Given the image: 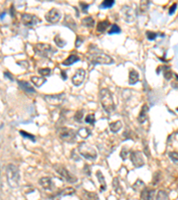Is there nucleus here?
I'll use <instances>...</instances> for the list:
<instances>
[{"label": "nucleus", "instance_id": "f257e3e1", "mask_svg": "<svg viewBox=\"0 0 178 200\" xmlns=\"http://www.w3.org/2000/svg\"><path fill=\"white\" fill-rule=\"evenodd\" d=\"M100 102L107 113H111L115 109V103L111 91L107 88L100 91Z\"/></svg>", "mask_w": 178, "mask_h": 200}, {"label": "nucleus", "instance_id": "f03ea898", "mask_svg": "<svg viewBox=\"0 0 178 200\" xmlns=\"http://www.w3.org/2000/svg\"><path fill=\"white\" fill-rule=\"evenodd\" d=\"M7 182L11 188L14 189L19 186L20 183V173L19 169L14 165H8L6 167Z\"/></svg>", "mask_w": 178, "mask_h": 200}, {"label": "nucleus", "instance_id": "7ed1b4c3", "mask_svg": "<svg viewBox=\"0 0 178 200\" xmlns=\"http://www.w3.org/2000/svg\"><path fill=\"white\" fill-rule=\"evenodd\" d=\"M88 61L93 65L113 63L112 58L110 55L102 53V52H96V53H90L89 56H88Z\"/></svg>", "mask_w": 178, "mask_h": 200}, {"label": "nucleus", "instance_id": "20e7f679", "mask_svg": "<svg viewBox=\"0 0 178 200\" xmlns=\"http://www.w3.org/2000/svg\"><path fill=\"white\" fill-rule=\"evenodd\" d=\"M78 152L79 154L84 157L85 159H89V160H94L97 158V152L95 150L93 146L89 145L88 143L82 141L78 144Z\"/></svg>", "mask_w": 178, "mask_h": 200}, {"label": "nucleus", "instance_id": "39448f33", "mask_svg": "<svg viewBox=\"0 0 178 200\" xmlns=\"http://www.w3.org/2000/svg\"><path fill=\"white\" fill-rule=\"evenodd\" d=\"M35 50L40 56H42L44 58H51L53 55L57 52V50L53 48L51 45L44 44V43L37 44L35 46Z\"/></svg>", "mask_w": 178, "mask_h": 200}, {"label": "nucleus", "instance_id": "423d86ee", "mask_svg": "<svg viewBox=\"0 0 178 200\" xmlns=\"http://www.w3.org/2000/svg\"><path fill=\"white\" fill-rule=\"evenodd\" d=\"M58 135L61 140L68 143H74L76 141V132L72 128L62 127L58 131Z\"/></svg>", "mask_w": 178, "mask_h": 200}, {"label": "nucleus", "instance_id": "0eeeda50", "mask_svg": "<svg viewBox=\"0 0 178 200\" xmlns=\"http://www.w3.org/2000/svg\"><path fill=\"white\" fill-rule=\"evenodd\" d=\"M53 169L56 171V173L58 174H60L63 179L65 180L67 182L69 183H76L78 181V178L73 175L72 173H70V171L68 169H66L63 165H54L53 166Z\"/></svg>", "mask_w": 178, "mask_h": 200}, {"label": "nucleus", "instance_id": "6e6552de", "mask_svg": "<svg viewBox=\"0 0 178 200\" xmlns=\"http://www.w3.org/2000/svg\"><path fill=\"white\" fill-rule=\"evenodd\" d=\"M44 99L50 105L60 106L64 102V101L66 99V95L64 93H62V94H58V95H45Z\"/></svg>", "mask_w": 178, "mask_h": 200}, {"label": "nucleus", "instance_id": "1a4fd4ad", "mask_svg": "<svg viewBox=\"0 0 178 200\" xmlns=\"http://www.w3.org/2000/svg\"><path fill=\"white\" fill-rule=\"evenodd\" d=\"M120 14H121L122 19L125 21H126L127 23H131L132 21H135L136 14L134 12V10L130 6H128V5H124L121 8Z\"/></svg>", "mask_w": 178, "mask_h": 200}, {"label": "nucleus", "instance_id": "9d476101", "mask_svg": "<svg viewBox=\"0 0 178 200\" xmlns=\"http://www.w3.org/2000/svg\"><path fill=\"white\" fill-rule=\"evenodd\" d=\"M21 21L23 23V25L25 26H28V27H32V26H35L37 25L38 22H40L41 20L34 15V14H31V13H23L21 15Z\"/></svg>", "mask_w": 178, "mask_h": 200}, {"label": "nucleus", "instance_id": "9b49d317", "mask_svg": "<svg viewBox=\"0 0 178 200\" xmlns=\"http://www.w3.org/2000/svg\"><path fill=\"white\" fill-rule=\"evenodd\" d=\"M61 15H62L61 11L58 10L57 8H52L45 14V20L50 23H56L60 21Z\"/></svg>", "mask_w": 178, "mask_h": 200}, {"label": "nucleus", "instance_id": "f8f14e48", "mask_svg": "<svg viewBox=\"0 0 178 200\" xmlns=\"http://www.w3.org/2000/svg\"><path fill=\"white\" fill-rule=\"evenodd\" d=\"M130 159L136 167H142L144 165V159L140 151H133L130 154Z\"/></svg>", "mask_w": 178, "mask_h": 200}, {"label": "nucleus", "instance_id": "ddd939ff", "mask_svg": "<svg viewBox=\"0 0 178 200\" xmlns=\"http://www.w3.org/2000/svg\"><path fill=\"white\" fill-rule=\"evenodd\" d=\"M85 77V71L83 69H78L77 70V71L75 72V74L72 77V83L75 86H79L80 84L83 83Z\"/></svg>", "mask_w": 178, "mask_h": 200}, {"label": "nucleus", "instance_id": "4468645a", "mask_svg": "<svg viewBox=\"0 0 178 200\" xmlns=\"http://www.w3.org/2000/svg\"><path fill=\"white\" fill-rule=\"evenodd\" d=\"M155 196V190L154 189H149V188H143L141 193V198L143 200H153Z\"/></svg>", "mask_w": 178, "mask_h": 200}, {"label": "nucleus", "instance_id": "2eb2a0df", "mask_svg": "<svg viewBox=\"0 0 178 200\" xmlns=\"http://www.w3.org/2000/svg\"><path fill=\"white\" fill-rule=\"evenodd\" d=\"M18 84H19V85H20V87H21V89H22L25 93H27L28 95H33V94L36 93L35 89L33 88V86H32L31 84H30L29 82L23 81V80H20V81H18Z\"/></svg>", "mask_w": 178, "mask_h": 200}, {"label": "nucleus", "instance_id": "dca6fc26", "mask_svg": "<svg viewBox=\"0 0 178 200\" xmlns=\"http://www.w3.org/2000/svg\"><path fill=\"white\" fill-rule=\"evenodd\" d=\"M39 184L42 186L44 190H52L53 188V183L52 179L49 177H43L39 180Z\"/></svg>", "mask_w": 178, "mask_h": 200}, {"label": "nucleus", "instance_id": "f3484780", "mask_svg": "<svg viewBox=\"0 0 178 200\" xmlns=\"http://www.w3.org/2000/svg\"><path fill=\"white\" fill-rule=\"evenodd\" d=\"M148 110H149V108H148V105L147 104H144V105L142 107V109L139 113V116H138V121L139 123L143 124L145 122L147 118V113H148Z\"/></svg>", "mask_w": 178, "mask_h": 200}, {"label": "nucleus", "instance_id": "a211bd4d", "mask_svg": "<svg viewBox=\"0 0 178 200\" xmlns=\"http://www.w3.org/2000/svg\"><path fill=\"white\" fill-rule=\"evenodd\" d=\"M96 177L98 179V181L100 183V190L101 191H104L107 188V184H106V181H105V178L104 176V174L102 173L101 171H97L96 172Z\"/></svg>", "mask_w": 178, "mask_h": 200}, {"label": "nucleus", "instance_id": "6ab92c4d", "mask_svg": "<svg viewBox=\"0 0 178 200\" xmlns=\"http://www.w3.org/2000/svg\"><path fill=\"white\" fill-rule=\"evenodd\" d=\"M64 24H65L68 28H70L71 30H72L73 31L77 30V24H76V21H74V19L71 16V15H66V16H65Z\"/></svg>", "mask_w": 178, "mask_h": 200}, {"label": "nucleus", "instance_id": "aec40b11", "mask_svg": "<svg viewBox=\"0 0 178 200\" xmlns=\"http://www.w3.org/2000/svg\"><path fill=\"white\" fill-rule=\"evenodd\" d=\"M139 81V74L136 70H131L129 72V79L128 82L130 84H135Z\"/></svg>", "mask_w": 178, "mask_h": 200}, {"label": "nucleus", "instance_id": "412c9836", "mask_svg": "<svg viewBox=\"0 0 178 200\" xmlns=\"http://www.w3.org/2000/svg\"><path fill=\"white\" fill-rule=\"evenodd\" d=\"M80 59L77 56V55H74V54H71V55H70L67 59H65L64 61L63 62V65L64 66H71V65H72L75 62H78Z\"/></svg>", "mask_w": 178, "mask_h": 200}, {"label": "nucleus", "instance_id": "4be33fe9", "mask_svg": "<svg viewBox=\"0 0 178 200\" xmlns=\"http://www.w3.org/2000/svg\"><path fill=\"white\" fill-rule=\"evenodd\" d=\"M112 186H113V190H115V192L117 194H119L121 195L123 193V189L120 185V182H119V180L118 178L115 177L113 179V181H112Z\"/></svg>", "mask_w": 178, "mask_h": 200}, {"label": "nucleus", "instance_id": "5701e85b", "mask_svg": "<svg viewBox=\"0 0 178 200\" xmlns=\"http://www.w3.org/2000/svg\"><path fill=\"white\" fill-rule=\"evenodd\" d=\"M81 23H82L83 26L86 27V28H93L94 26L95 21L91 16H87V17H85L82 19Z\"/></svg>", "mask_w": 178, "mask_h": 200}, {"label": "nucleus", "instance_id": "b1692460", "mask_svg": "<svg viewBox=\"0 0 178 200\" xmlns=\"http://www.w3.org/2000/svg\"><path fill=\"white\" fill-rule=\"evenodd\" d=\"M122 128V123L121 121H114L110 124V130L112 133H118L120 129Z\"/></svg>", "mask_w": 178, "mask_h": 200}, {"label": "nucleus", "instance_id": "393cba45", "mask_svg": "<svg viewBox=\"0 0 178 200\" xmlns=\"http://www.w3.org/2000/svg\"><path fill=\"white\" fill-rule=\"evenodd\" d=\"M31 81L33 84H35L36 86L38 87H40L43 84H45L46 82V79L44 78V77H36V76H33L31 77Z\"/></svg>", "mask_w": 178, "mask_h": 200}, {"label": "nucleus", "instance_id": "a878e982", "mask_svg": "<svg viewBox=\"0 0 178 200\" xmlns=\"http://www.w3.org/2000/svg\"><path fill=\"white\" fill-rule=\"evenodd\" d=\"M109 26H110V22H109V21H107V20L99 21L98 24H97V27H96L97 28V31L104 32Z\"/></svg>", "mask_w": 178, "mask_h": 200}, {"label": "nucleus", "instance_id": "bb28decb", "mask_svg": "<svg viewBox=\"0 0 178 200\" xmlns=\"http://www.w3.org/2000/svg\"><path fill=\"white\" fill-rule=\"evenodd\" d=\"M84 195L85 198H86V200H100L99 196H98L95 192L84 190Z\"/></svg>", "mask_w": 178, "mask_h": 200}, {"label": "nucleus", "instance_id": "cd10ccee", "mask_svg": "<svg viewBox=\"0 0 178 200\" xmlns=\"http://www.w3.org/2000/svg\"><path fill=\"white\" fill-rule=\"evenodd\" d=\"M78 134L81 137V138H83V139H86L87 137L91 134V132H90V130H89L88 128H86V127H81V128L78 130Z\"/></svg>", "mask_w": 178, "mask_h": 200}, {"label": "nucleus", "instance_id": "c85d7f7f", "mask_svg": "<svg viewBox=\"0 0 178 200\" xmlns=\"http://www.w3.org/2000/svg\"><path fill=\"white\" fill-rule=\"evenodd\" d=\"M53 41H54V43L56 44V45H57L58 47L63 48V47H64V46L66 45V41H65L64 39H63L59 35H56V36L54 37Z\"/></svg>", "mask_w": 178, "mask_h": 200}, {"label": "nucleus", "instance_id": "c756f323", "mask_svg": "<svg viewBox=\"0 0 178 200\" xmlns=\"http://www.w3.org/2000/svg\"><path fill=\"white\" fill-rule=\"evenodd\" d=\"M114 4H115V1H113V0H105L100 5V8L101 9H108V8H111Z\"/></svg>", "mask_w": 178, "mask_h": 200}, {"label": "nucleus", "instance_id": "7c9ffc66", "mask_svg": "<svg viewBox=\"0 0 178 200\" xmlns=\"http://www.w3.org/2000/svg\"><path fill=\"white\" fill-rule=\"evenodd\" d=\"M169 158L176 164L178 165V151H172L168 153Z\"/></svg>", "mask_w": 178, "mask_h": 200}, {"label": "nucleus", "instance_id": "2f4dec72", "mask_svg": "<svg viewBox=\"0 0 178 200\" xmlns=\"http://www.w3.org/2000/svg\"><path fill=\"white\" fill-rule=\"evenodd\" d=\"M142 188H144V183L141 180H137L136 183L133 185V189L136 191H139Z\"/></svg>", "mask_w": 178, "mask_h": 200}, {"label": "nucleus", "instance_id": "473e14b6", "mask_svg": "<svg viewBox=\"0 0 178 200\" xmlns=\"http://www.w3.org/2000/svg\"><path fill=\"white\" fill-rule=\"evenodd\" d=\"M83 110H78L74 116V119L75 121H77L78 123H81L82 122V119H83Z\"/></svg>", "mask_w": 178, "mask_h": 200}, {"label": "nucleus", "instance_id": "72a5a7b5", "mask_svg": "<svg viewBox=\"0 0 178 200\" xmlns=\"http://www.w3.org/2000/svg\"><path fill=\"white\" fill-rule=\"evenodd\" d=\"M120 28L118 26V25H116V24H113V25H111V29H110V30H109V34L110 35H112V34H118V33H120Z\"/></svg>", "mask_w": 178, "mask_h": 200}, {"label": "nucleus", "instance_id": "f704fd0d", "mask_svg": "<svg viewBox=\"0 0 178 200\" xmlns=\"http://www.w3.org/2000/svg\"><path fill=\"white\" fill-rule=\"evenodd\" d=\"M38 73L40 74L43 77H48L51 75V70L49 68H44V69H39Z\"/></svg>", "mask_w": 178, "mask_h": 200}, {"label": "nucleus", "instance_id": "c9c22d12", "mask_svg": "<svg viewBox=\"0 0 178 200\" xmlns=\"http://www.w3.org/2000/svg\"><path fill=\"white\" fill-rule=\"evenodd\" d=\"M168 199V194L163 191V190H159L157 195V200H167Z\"/></svg>", "mask_w": 178, "mask_h": 200}, {"label": "nucleus", "instance_id": "e433bc0d", "mask_svg": "<svg viewBox=\"0 0 178 200\" xmlns=\"http://www.w3.org/2000/svg\"><path fill=\"white\" fill-rule=\"evenodd\" d=\"M85 122L87 124H91V125H94V122H95V116H94V114H89L87 115L86 117H85Z\"/></svg>", "mask_w": 178, "mask_h": 200}, {"label": "nucleus", "instance_id": "4c0bfd02", "mask_svg": "<svg viewBox=\"0 0 178 200\" xmlns=\"http://www.w3.org/2000/svg\"><path fill=\"white\" fill-rule=\"evenodd\" d=\"M74 193H75V190L73 188H68V189H65L62 192V196H67V195L71 196V195H73Z\"/></svg>", "mask_w": 178, "mask_h": 200}, {"label": "nucleus", "instance_id": "58836bf2", "mask_svg": "<svg viewBox=\"0 0 178 200\" xmlns=\"http://www.w3.org/2000/svg\"><path fill=\"white\" fill-rule=\"evenodd\" d=\"M146 35H147V38H148L149 40H154V39L157 38L158 36L157 33L152 31H147Z\"/></svg>", "mask_w": 178, "mask_h": 200}, {"label": "nucleus", "instance_id": "ea45409f", "mask_svg": "<svg viewBox=\"0 0 178 200\" xmlns=\"http://www.w3.org/2000/svg\"><path fill=\"white\" fill-rule=\"evenodd\" d=\"M20 134H21V135L24 137V138H28V139H30V140H32L33 141H35V137H34V135L30 134H28L27 132H24V131H21Z\"/></svg>", "mask_w": 178, "mask_h": 200}, {"label": "nucleus", "instance_id": "a19ab883", "mask_svg": "<svg viewBox=\"0 0 178 200\" xmlns=\"http://www.w3.org/2000/svg\"><path fill=\"white\" fill-rule=\"evenodd\" d=\"M159 180H160V173H159V172H157V173H155L154 175H153L152 183H153V184H156Z\"/></svg>", "mask_w": 178, "mask_h": 200}, {"label": "nucleus", "instance_id": "79ce46f5", "mask_svg": "<svg viewBox=\"0 0 178 200\" xmlns=\"http://www.w3.org/2000/svg\"><path fill=\"white\" fill-rule=\"evenodd\" d=\"M127 155H128V150L126 149V148H122L121 152H120V157H121V158H122L123 160H124V159H126Z\"/></svg>", "mask_w": 178, "mask_h": 200}, {"label": "nucleus", "instance_id": "37998d69", "mask_svg": "<svg viewBox=\"0 0 178 200\" xmlns=\"http://www.w3.org/2000/svg\"><path fill=\"white\" fill-rule=\"evenodd\" d=\"M83 41H84V38H82L81 36H78L77 37V40H76V46L77 47L80 46V45L83 43Z\"/></svg>", "mask_w": 178, "mask_h": 200}, {"label": "nucleus", "instance_id": "c03bdc74", "mask_svg": "<svg viewBox=\"0 0 178 200\" xmlns=\"http://www.w3.org/2000/svg\"><path fill=\"white\" fill-rule=\"evenodd\" d=\"M176 7H177V4L176 3H175V4H173L172 5H171V7L169 8V11H168V13L171 15V14H173L174 12H175V11L176 10Z\"/></svg>", "mask_w": 178, "mask_h": 200}, {"label": "nucleus", "instance_id": "a18cd8bd", "mask_svg": "<svg viewBox=\"0 0 178 200\" xmlns=\"http://www.w3.org/2000/svg\"><path fill=\"white\" fill-rule=\"evenodd\" d=\"M79 5L82 7L81 9L84 11V12H86V11H87V8L89 7V5H88V4H85L84 2H80V3H79Z\"/></svg>", "mask_w": 178, "mask_h": 200}, {"label": "nucleus", "instance_id": "49530a36", "mask_svg": "<svg viewBox=\"0 0 178 200\" xmlns=\"http://www.w3.org/2000/svg\"><path fill=\"white\" fill-rule=\"evenodd\" d=\"M164 77H165L166 79L169 80V79L171 78V77H172L171 71H170V70H165V71H164Z\"/></svg>", "mask_w": 178, "mask_h": 200}, {"label": "nucleus", "instance_id": "de8ad7c7", "mask_svg": "<svg viewBox=\"0 0 178 200\" xmlns=\"http://www.w3.org/2000/svg\"><path fill=\"white\" fill-rule=\"evenodd\" d=\"M62 76H63V80H65V79H66V75H65V71H63V72H62Z\"/></svg>", "mask_w": 178, "mask_h": 200}, {"label": "nucleus", "instance_id": "09e8293b", "mask_svg": "<svg viewBox=\"0 0 178 200\" xmlns=\"http://www.w3.org/2000/svg\"><path fill=\"white\" fill-rule=\"evenodd\" d=\"M176 78L178 79V75H176Z\"/></svg>", "mask_w": 178, "mask_h": 200}, {"label": "nucleus", "instance_id": "8fccbe9b", "mask_svg": "<svg viewBox=\"0 0 178 200\" xmlns=\"http://www.w3.org/2000/svg\"><path fill=\"white\" fill-rule=\"evenodd\" d=\"M176 133H177V134H178V129H177V131H176Z\"/></svg>", "mask_w": 178, "mask_h": 200}]
</instances>
